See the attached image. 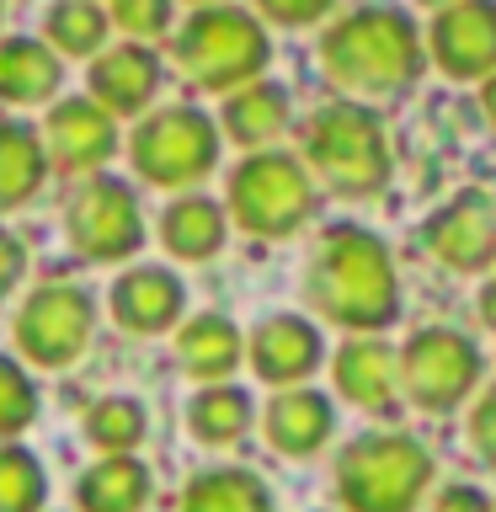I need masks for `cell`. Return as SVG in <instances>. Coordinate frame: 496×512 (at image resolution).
<instances>
[{
  "instance_id": "cell-17",
  "label": "cell",
  "mask_w": 496,
  "mask_h": 512,
  "mask_svg": "<svg viewBox=\"0 0 496 512\" xmlns=\"http://www.w3.org/2000/svg\"><path fill=\"white\" fill-rule=\"evenodd\" d=\"M336 390L363 411H390L400 390V352L390 342H347L336 352Z\"/></svg>"
},
{
  "instance_id": "cell-32",
  "label": "cell",
  "mask_w": 496,
  "mask_h": 512,
  "mask_svg": "<svg viewBox=\"0 0 496 512\" xmlns=\"http://www.w3.org/2000/svg\"><path fill=\"white\" fill-rule=\"evenodd\" d=\"M262 16H272L278 27H310L315 16H326L336 0H256Z\"/></svg>"
},
{
  "instance_id": "cell-29",
  "label": "cell",
  "mask_w": 496,
  "mask_h": 512,
  "mask_svg": "<svg viewBox=\"0 0 496 512\" xmlns=\"http://www.w3.org/2000/svg\"><path fill=\"white\" fill-rule=\"evenodd\" d=\"M48 496L43 464L16 443H0V512H38Z\"/></svg>"
},
{
  "instance_id": "cell-28",
  "label": "cell",
  "mask_w": 496,
  "mask_h": 512,
  "mask_svg": "<svg viewBox=\"0 0 496 512\" xmlns=\"http://www.w3.org/2000/svg\"><path fill=\"white\" fill-rule=\"evenodd\" d=\"M48 38L59 43V54H96L107 38V16L102 6H91V0H59V6H48Z\"/></svg>"
},
{
  "instance_id": "cell-34",
  "label": "cell",
  "mask_w": 496,
  "mask_h": 512,
  "mask_svg": "<svg viewBox=\"0 0 496 512\" xmlns=\"http://www.w3.org/2000/svg\"><path fill=\"white\" fill-rule=\"evenodd\" d=\"M22 267H27V251H22V240L0 230V299L16 288V278H22Z\"/></svg>"
},
{
  "instance_id": "cell-38",
  "label": "cell",
  "mask_w": 496,
  "mask_h": 512,
  "mask_svg": "<svg viewBox=\"0 0 496 512\" xmlns=\"http://www.w3.org/2000/svg\"><path fill=\"white\" fill-rule=\"evenodd\" d=\"M422 6H438V11H448V6H459V0H422Z\"/></svg>"
},
{
  "instance_id": "cell-26",
  "label": "cell",
  "mask_w": 496,
  "mask_h": 512,
  "mask_svg": "<svg viewBox=\"0 0 496 512\" xmlns=\"http://www.w3.org/2000/svg\"><path fill=\"white\" fill-rule=\"evenodd\" d=\"M187 427L203 443H235L251 427V395L240 384H208V390L187 406Z\"/></svg>"
},
{
  "instance_id": "cell-16",
  "label": "cell",
  "mask_w": 496,
  "mask_h": 512,
  "mask_svg": "<svg viewBox=\"0 0 496 512\" xmlns=\"http://www.w3.org/2000/svg\"><path fill=\"white\" fill-rule=\"evenodd\" d=\"M160 91V59L144 43H118L91 64V102H102L112 118L144 112Z\"/></svg>"
},
{
  "instance_id": "cell-35",
  "label": "cell",
  "mask_w": 496,
  "mask_h": 512,
  "mask_svg": "<svg viewBox=\"0 0 496 512\" xmlns=\"http://www.w3.org/2000/svg\"><path fill=\"white\" fill-rule=\"evenodd\" d=\"M432 512H496L486 502V491H475V486H448L438 502H432Z\"/></svg>"
},
{
  "instance_id": "cell-2",
  "label": "cell",
  "mask_w": 496,
  "mask_h": 512,
  "mask_svg": "<svg viewBox=\"0 0 496 512\" xmlns=\"http://www.w3.org/2000/svg\"><path fill=\"white\" fill-rule=\"evenodd\" d=\"M320 64L342 91L358 96H395L422 75V43L406 11L395 6H358L320 38Z\"/></svg>"
},
{
  "instance_id": "cell-31",
  "label": "cell",
  "mask_w": 496,
  "mask_h": 512,
  "mask_svg": "<svg viewBox=\"0 0 496 512\" xmlns=\"http://www.w3.org/2000/svg\"><path fill=\"white\" fill-rule=\"evenodd\" d=\"M112 22L134 43H150L171 27V0H112Z\"/></svg>"
},
{
  "instance_id": "cell-4",
  "label": "cell",
  "mask_w": 496,
  "mask_h": 512,
  "mask_svg": "<svg viewBox=\"0 0 496 512\" xmlns=\"http://www.w3.org/2000/svg\"><path fill=\"white\" fill-rule=\"evenodd\" d=\"M432 480L427 448L406 432H368L336 459V491L347 512H411Z\"/></svg>"
},
{
  "instance_id": "cell-23",
  "label": "cell",
  "mask_w": 496,
  "mask_h": 512,
  "mask_svg": "<svg viewBox=\"0 0 496 512\" xmlns=\"http://www.w3.org/2000/svg\"><path fill=\"white\" fill-rule=\"evenodd\" d=\"M288 123V96L283 86H267V80H251V86H240L224 96V134H230L235 144H246V150H256V144H272L283 134Z\"/></svg>"
},
{
  "instance_id": "cell-10",
  "label": "cell",
  "mask_w": 496,
  "mask_h": 512,
  "mask_svg": "<svg viewBox=\"0 0 496 512\" xmlns=\"http://www.w3.org/2000/svg\"><path fill=\"white\" fill-rule=\"evenodd\" d=\"M70 246L86 256V262H123L144 246V219H139V198L134 187L118 182V176H96V182L80 187V198L70 203Z\"/></svg>"
},
{
  "instance_id": "cell-12",
  "label": "cell",
  "mask_w": 496,
  "mask_h": 512,
  "mask_svg": "<svg viewBox=\"0 0 496 512\" xmlns=\"http://www.w3.org/2000/svg\"><path fill=\"white\" fill-rule=\"evenodd\" d=\"M246 352H251L256 379H267V384H299V379L315 374L326 342H320V331L304 315H267L262 326L251 331Z\"/></svg>"
},
{
  "instance_id": "cell-20",
  "label": "cell",
  "mask_w": 496,
  "mask_h": 512,
  "mask_svg": "<svg viewBox=\"0 0 496 512\" xmlns=\"http://www.w3.org/2000/svg\"><path fill=\"white\" fill-rule=\"evenodd\" d=\"M43 176H48V150H43L38 128L0 123V214L38 198Z\"/></svg>"
},
{
  "instance_id": "cell-37",
  "label": "cell",
  "mask_w": 496,
  "mask_h": 512,
  "mask_svg": "<svg viewBox=\"0 0 496 512\" xmlns=\"http://www.w3.org/2000/svg\"><path fill=\"white\" fill-rule=\"evenodd\" d=\"M480 107H486V118H491V128H496V75L480 86Z\"/></svg>"
},
{
  "instance_id": "cell-18",
  "label": "cell",
  "mask_w": 496,
  "mask_h": 512,
  "mask_svg": "<svg viewBox=\"0 0 496 512\" xmlns=\"http://www.w3.org/2000/svg\"><path fill=\"white\" fill-rule=\"evenodd\" d=\"M331 427H336V416H331V400L326 395H315V390H283V395H272L262 432H267V443L278 448V454L304 459V454H315V448L331 438Z\"/></svg>"
},
{
  "instance_id": "cell-1",
  "label": "cell",
  "mask_w": 496,
  "mask_h": 512,
  "mask_svg": "<svg viewBox=\"0 0 496 512\" xmlns=\"http://www.w3.org/2000/svg\"><path fill=\"white\" fill-rule=\"evenodd\" d=\"M304 288H310L315 310L347 331H384L400 315V283L390 251H384L379 235L358 230V224H336V230L320 235Z\"/></svg>"
},
{
  "instance_id": "cell-36",
  "label": "cell",
  "mask_w": 496,
  "mask_h": 512,
  "mask_svg": "<svg viewBox=\"0 0 496 512\" xmlns=\"http://www.w3.org/2000/svg\"><path fill=\"white\" fill-rule=\"evenodd\" d=\"M480 320H486V326L496 331V283L480 288Z\"/></svg>"
},
{
  "instance_id": "cell-5",
  "label": "cell",
  "mask_w": 496,
  "mask_h": 512,
  "mask_svg": "<svg viewBox=\"0 0 496 512\" xmlns=\"http://www.w3.org/2000/svg\"><path fill=\"white\" fill-rule=\"evenodd\" d=\"M176 64H182L187 80L203 91L251 86L267 64V32L240 6H208L182 27V38H176Z\"/></svg>"
},
{
  "instance_id": "cell-39",
  "label": "cell",
  "mask_w": 496,
  "mask_h": 512,
  "mask_svg": "<svg viewBox=\"0 0 496 512\" xmlns=\"http://www.w3.org/2000/svg\"><path fill=\"white\" fill-rule=\"evenodd\" d=\"M192 6H208V0H192Z\"/></svg>"
},
{
  "instance_id": "cell-6",
  "label": "cell",
  "mask_w": 496,
  "mask_h": 512,
  "mask_svg": "<svg viewBox=\"0 0 496 512\" xmlns=\"http://www.w3.org/2000/svg\"><path fill=\"white\" fill-rule=\"evenodd\" d=\"M315 208L310 171L283 150H256L230 171V219L246 235L283 240L294 235Z\"/></svg>"
},
{
  "instance_id": "cell-24",
  "label": "cell",
  "mask_w": 496,
  "mask_h": 512,
  "mask_svg": "<svg viewBox=\"0 0 496 512\" xmlns=\"http://www.w3.org/2000/svg\"><path fill=\"white\" fill-rule=\"evenodd\" d=\"M160 246L182 262H208L224 246V214L208 198H176L160 214Z\"/></svg>"
},
{
  "instance_id": "cell-22",
  "label": "cell",
  "mask_w": 496,
  "mask_h": 512,
  "mask_svg": "<svg viewBox=\"0 0 496 512\" xmlns=\"http://www.w3.org/2000/svg\"><path fill=\"white\" fill-rule=\"evenodd\" d=\"M59 91V59L32 38H0V102L32 107Z\"/></svg>"
},
{
  "instance_id": "cell-3",
  "label": "cell",
  "mask_w": 496,
  "mask_h": 512,
  "mask_svg": "<svg viewBox=\"0 0 496 512\" xmlns=\"http://www.w3.org/2000/svg\"><path fill=\"white\" fill-rule=\"evenodd\" d=\"M304 155L315 176L336 198H374L390 182V150H384V128L358 102H331L304 123Z\"/></svg>"
},
{
  "instance_id": "cell-7",
  "label": "cell",
  "mask_w": 496,
  "mask_h": 512,
  "mask_svg": "<svg viewBox=\"0 0 496 512\" xmlns=\"http://www.w3.org/2000/svg\"><path fill=\"white\" fill-rule=\"evenodd\" d=\"M219 160V128L198 107H166L139 123L134 134V166L155 187H187L214 171Z\"/></svg>"
},
{
  "instance_id": "cell-33",
  "label": "cell",
  "mask_w": 496,
  "mask_h": 512,
  "mask_svg": "<svg viewBox=\"0 0 496 512\" xmlns=\"http://www.w3.org/2000/svg\"><path fill=\"white\" fill-rule=\"evenodd\" d=\"M470 443L480 448V459L496 464V384L475 400V411H470Z\"/></svg>"
},
{
  "instance_id": "cell-19",
  "label": "cell",
  "mask_w": 496,
  "mask_h": 512,
  "mask_svg": "<svg viewBox=\"0 0 496 512\" xmlns=\"http://www.w3.org/2000/svg\"><path fill=\"white\" fill-rule=\"evenodd\" d=\"M176 358L192 379L203 384H219L235 374L240 363V331L230 326L224 315H192L182 331H176Z\"/></svg>"
},
{
  "instance_id": "cell-27",
  "label": "cell",
  "mask_w": 496,
  "mask_h": 512,
  "mask_svg": "<svg viewBox=\"0 0 496 512\" xmlns=\"http://www.w3.org/2000/svg\"><path fill=\"white\" fill-rule=\"evenodd\" d=\"M86 438L102 448V454H128L144 438V406L128 395H107L86 411Z\"/></svg>"
},
{
  "instance_id": "cell-9",
  "label": "cell",
  "mask_w": 496,
  "mask_h": 512,
  "mask_svg": "<svg viewBox=\"0 0 496 512\" xmlns=\"http://www.w3.org/2000/svg\"><path fill=\"white\" fill-rule=\"evenodd\" d=\"M475 379H480V352L459 331L427 326L400 352V390L422 411H454L475 390Z\"/></svg>"
},
{
  "instance_id": "cell-21",
  "label": "cell",
  "mask_w": 496,
  "mask_h": 512,
  "mask_svg": "<svg viewBox=\"0 0 496 512\" xmlns=\"http://www.w3.org/2000/svg\"><path fill=\"white\" fill-rule=\"evenodd\" d=\"M75 502H80V512H139L150 502V470L128 454H112L80 475Z\"/></svg>"
},
{
  "instance_id": "cell-25",
  "label": "cell",
  "mask_w": 496,
  "mask_h": 512,
  "mask_svg": "<svg viewBox=\"0 0 496 512\" xmlns=\"http://www.w3.org/2000/svg\"><path fill=\"white\" fill-rule=\"evenodd\" d=\"M182 512H272V491L251 470H203L187 486Z\"/></svg>"
},
{
  "instance_id": "cell-15",
  "label": "cell",
  "mask_w": 496,
  "mask_h": 512,
  "mask_svg": "<svg viewBox=\"0 0 496 512\" xmlns=\"http://www.w3.org/2000/svg\"><path fill=\"white\" fill-rule=\"evenodd\" d=\"M182 278L166 267H134V272H123L118 283H112V320H118L123 331H134V336H155V331H166L176 326V315H182Z\"/></svg>"
},
{
  "instance_id": "cell-8",
  "label": "cell",
  "mask_w": 496,
  "mask_h": 512,
  "mask_svg": "<svg viewBox=\"0 0 496 512\" xmlns=\"http://www.w3.org/2000/svg\"><path fill=\"white\" fill-rule=\"evenodd\" d=\"M96 304L75 283H43L16 310V352L38 368H70L91 347Z\"/></svg>"
},
{
  "instance_id": "cell-14",
  "label": "cell",
  "mask_w": 496,
  "mask_h": 512,
  "mask_svg": "<svg viewBox=\"0 0 496 512\" xmlns=\"http://www.w3.org/2000/svg\"><path fill=\"white\" fill-rule=\"evenodd\" d=\"M427 246L454 272H480L496 262V214L486 198H459L427 224Z\"/></svg>"
},
{
  "instance_id": "cell-13",
  "label": "cell",
  "mask_w": 496,
  "mask_h": 512,
  "mask_svg": "<svg viewBox=\"0 0 496 512\" xmlns=\"http://www.w3.org/2000/svg\"><path fill=\"white\" fill-rule=\"evenodd\" d=\"M112 150H118V128H112V112L102 102L70 96L48 112V155L59 171H91Z\"/></svg>"
},
{
  "instance_id": "cell-11",
  "label": "cell",
  "mask_w": 496,
  "mask_h": 512,
  "mask_svg": "<svg viewBox=\"0 0 496 512\" xmlns=\"http://www.w3.org/2000/svg\"><path fill=\"white\" fill-rule=\"evenodd\" d=\"M432 59L454 80H480L496 75V6L491 0H459L438 11L432 22Z\"/></svg>"
},
{
  "instance_id": "cell-30",
  "label": "cell",
  "mask_w": 496,
  "mask_h": 512,
  "mask_svg": "<svg viewBox=\"0 0 496 512\" xmlns=\"http://www.w3.org/2000/svg\"><path fill=\"white\" fill-rule=\"evenodd\" d=\"M32 416H38V384L16 368V358L0 352V438H16L22 427H32Z\"/></svg>"
}]
</instances>
